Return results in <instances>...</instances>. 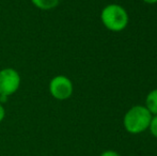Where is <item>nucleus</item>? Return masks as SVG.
I'll return each mask as SVG.
<instances>
[{"mask_svg":"<svg viewBox=\"0 0 157 156\" xmlns=\"http://www.w3.org/2000/svg\"><path fill=\"white\" fill-rule=\"evenodd\" d=\"M152 117L153 116L147 110V107L142 105H136L128 109L125 113L123 124L129 134L138 135L149 129Z\"/></svg>","mask_w":157,"mask_h":156,"instance_id":"f257e3e1","label":"nucleus"},{"mask_svg":"<svg viewBox=\"0 0 157 156\" xmlns=\"http://www.w3.org/2000/svg\"><path fill=\"white\" fill-rule=\"evenodd\" d=\"M101 21L108 30L120 32L127 27L129 17H128L127 11L122 6L111 3L106 6L101 10Z\"/></svg>","mask_w":157,"mask_h":156,"instance_id":"f03ea898","label":"nucleus"},{"mask_svg":"<svg viewBox=\"0 0 157 156\" xmlns=\"http://www.w3.org/2000/svg\"><path fill=\"white\" fill-rule=\"evenodd\" d=\"M21 75L13 67L0 70V102L16 93L21 87Z\"/></svg>","mask_w":157,"mask_h":156,"instance_id":"7ed1b4c3","label":"nucleus"},{"mask_svg":"<svg viewBox=\"0 0 157 156\" xmlns=\"http://www.w3.org/2000/svg\"><path fill=\"white\" fill-rule=\"evenodd\" d=\"M50 95L58 101H65L72 96L74 92V85L72 80L64 75H57L48 85Z\"/></svg>","mask_w":157,"mask_h":156,"instance_id":"20e7f679","label":"nucleus"},{"mask_svg":"<svg viewBox=\"0 0 157 156\" xmlns=\"http://www.w3.org/2000/svg\"><path fill=\"white\" fill-rule=\"evenodd\" d=\"M32 4L42 11H50L56 9L60 3V0H31Z\"/></svg>","mask_w":157,"mask_h":156,"instance_id":"39448f33","label":"nucleus"},{"mask_svg":"<svg viewBox=\"0 0 157 156\" xmlns=\"http://www.w3.org/2000/svg\"><path fill=\"white\" fill-rule=\"evenodd\" d=\"M145 107L152 116H157V89H154L147 95Z\"/></svg>","mask_w":157,"mask_h":156,"instance_id":"423d86ee","label":"nucleus"},{"mask_svg":"<svg viewBox=\"0 0 157 156\" xmlns=\"http://www.w3.org/2000/svg\"><path fill=\"white\" fill-rule=\"evenodd\" d=\"M149 129H150V131H151L152 135H153L155 138H157V116H153V117H152Z\"/></svg>","mask_w":157,"mask_h":156,"instance_id":"0eeeda50","label":"nucleus"},{"mask_svg":"<svg viewBox=\"0 0 157 156\" xmlns=\"http://www.w3.org/2000/svg\"><path fill=\"white\" fill-rule=\"evenodd\" d=\"M101 156H121L119 153H117L116 151H112V150H108L105 151L101 154Z\"/></svg>","mask_w":157,"mask_h":156,"instance_id":"6e6552de","label":"nucleus"},{"mask_svg":"<svg viewBox=\"0 0 157 156\" xmlns=\"http://www.w3.org/2000/svg\"><path fill=\"white\" fill-rule=\"evenodd\" d=\"M4 117H6V110H4L3 105H2L1 103H0V122H1V121L3 120Z\"/></svg>","mask_w":157,"mask_h":156,"instance_id":"1a4fd4ad","label":"nucleus"},{"mask_svg":"<svg viewBox=\"0 0 157 156\" xmlns=\"http://www.w3.org/2000/svg\"><path fill=\"white\" fill-rule=\"evenodd\" d=\"M143 2L145 3H149V4H155L157 3V0H142Z\"/></svg>","mask_w":157,"mask_h":156,"instance_id":"9d476101","label":"nucleus"}]
</instances>
